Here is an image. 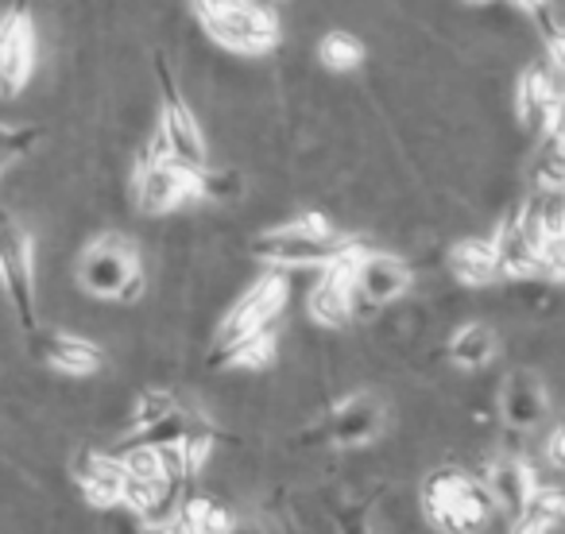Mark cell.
<instances>
[{
	"label": "cell",
	"instance_id": "603a6c76",
	"mask_svg": "<svg viewBox=\"0 0 565 534\" xmlns=\"http://www.w3.org/2000/svg\"><path fill=\"white\" fill-rule=\"evenodd\" d=\"M534 190H562L565 186V156H562V128L534 140V163H531Z\"/></svg>",
	"mask_w": 565,
	"mask_h": 534
},
{
	"label": "cell",
	"instance_id": "5b68a950",
	"mask_svg": "<svg viewBox=\"0 0 565 534\" xmlns=\"http://www.w3.org/2000/svg\"><path fill=\"white\" fill-rule=\"evenodd\" d=\"M0 291L9 299L20 330H40V284H35V244L20 221L0 217Z\"/></svg>",
	"mask_w": 565,
	"mask_h": 534
},
{
	"label": "cell",
	"instance_id": "3957f363",
	"mask_svg": "<svg viewBox=\"0 0 565 534\" xmlns=\"http://www.w3.org/2000/svg\"><path fill=\"white\" fill-rule=\"evenodd\" d=\"M78 287L89 299L105 302H136L143 295V264L128 236L105 233L86 244L78 256Z\"/></svg>",
	"mask_w": 565,
	"mask_h": 534
},
{
	"label": "cell",
	"instance_id": "7c38bea8",
	"mask_svg": "<svg viewBox=\"0 0 565 534\" xmlns=\"http://www.w3.org/2000/svg\"><path fill=\"white\" fill-rule=\"evenodd\" d=\"M411 287V267L392 252L364 248L353 267V302L356 307H387L403 299Z\"/></svg>",
	"mask_w": 565,
	"mask_h": 534
},
{
	"label": "cell",
	"instance_id": "83f0119b",
	"mask_svg": "<svg viewBox=\"0 0 565 534\" xmlns=\"http://www.w3.org/2000/svg\"><path fill=\"white\" fill-rule=\"evenodd\" d=\"M338 531H341V534H369V523H364V508H349V511H341Z\"/></svg>",
	"mask_w": 565,
	"mask_h": 534
},
{
	"label": "cell",
	"instance_id": "f546056e",
	"mask_svg": "<svg viewBox=\"0 0 565 534\" xmlns=\"http://www.w3.org/2000/svg\"><path fill=\"white\" fill-rule=\"evenodd\" d=\"M465 4H472V9H480V4H492V0H465Z\"/></svg>",
	"mask_w": 565,
	"mask_h": 534
},
{
	"label": "cell",
	"instance_id": "e0dca14e",
	"mask_svg": "<svg viewBox=\"0 0 565 534\" xmlns=\"http://www.w3.org/2000/svg\"><path fill=\"white\" fill-rule=\"evenodd\" d=\"M480 480H484L495 511L503 508V511H508V519H515L519 511L526 508V500L534 495V488H539L534 469L523 461V457H500V461H492L488 477H480Z\"/></svg>",
	"mask_w": 565,
	"mask_h": 534
},
{
	"label": "cell",
	"instance_id": "7402d4cb",
	"mask_svg": "<svg viewBox=\"0 0 565 534\" xmlns=\"http://www.w3.org/2000/svg\"><path fill=\"white\" fill-rule=\"evenodd\" d=\"M562 511H565L562 492L550 484H539L531 500H526V508L508 523V534H550L562 523Z\"/></svg>",
	"mask_w": 565,
	"mask_h": 534
},
{
	"label": "cell",
	"instance_id": "52a82bcc",
	"mask_svg": "<svg viewBox=\"0 0 565 534\" xmlns=\"http://www.w3.org/2000/svg\"><path fill=\"white\" fill-rule=\"evenodd\" d=\"M159 128H156V140L163 143V151L171 159L186 167H205L210 159V148H205V132H202V120L194 117V109L186 105L182 97L179 82H174L171 66L159 58Z\"/></svg>",
	"mask_w": 565,
	"mask_h": 534
},
{
	"label": "cell",
	"instance_id": "ba28073f",
	"mask_svg": "<svg viewBox=\"0 0 565 534\" xmlns=\"http://www.w3.org/2000/svg\"><path fill=\"white\" fill-rule=\"evenodd\" d=\"M364 244L353 241L338 259L322 267V276L318 284L310 287L307 295V314L310 322H318L322 330H345L356 314V302H353V267L361 259Z\"/></svg>",
	"mask_w": 565,
	"mask_h": 534
},
{
	"label": "cell",
	"instance_id": "4fadbf2b",
	"mask_svg": "<svg viewBox=\"0 0 565 534\" xmlns=\"http://www.w3.org/2000/svg\"><path fill=\"white\" fill-rule=\"evenodd\" d=\"M32 353L40 356L47 369L63 372V376H74V380L94 376L105 364V353L94 341L78 338V333H63V330H32Z\"/></svg>",
	"mask_w": 565,
	"mask_h": 534
},
{
	"label": "cell",
	"instance_id": "d4e9b609",
	"mask_svg": "<svg viewBox=\"0 0 565 534\" xmlns=\"http://www.w3.org/2000/svg\"><path fill=\"white\" fill-rule=\"evenodd\" d=\"M179 410V399H174L171 392H163V387H148V392L136 395V407H132V430H143V426L159 423V418L174 415Z\"/></svg>",
	"mask_w": 565,
	"mask_h": 534
},
{
	"label": "cell",
	"instance_id": "d6986e66",
	"mask_svg": "<svg viewBox=\"0 0 565 534\" xmlns=\"http://www.w3.org/2000/svg\"><path fill=\"white\" fill-rule=\"evenodd\" d=\"M449 276L465 287H492L500 279V264H495V252L488 236H465L449 248L446 256Z\"/></svg>",
	"mask_w": 565,
	"mask_h": 534
},
{
	"label": "cell",
	"instance_id": "5bb4252c",
	"mask_svg": "<svg viewBox=\"0 0 565 534\" xmlns=\"http://www.w3.org/2000/svg\"><path fill=\"white\" fill-rule=\"evenodd\" d=\"M500 415H503V423H508V430H515V434L539 430V426L546 423V415H550L546 384H542L531 369H515L508 380H503Z\"/></svg>",
	"mask_w": 565,
	"mask_h": 534
},
{
	"label": "cell",
	"instance_id": "cb8c5ba5",
	"mask_svg": "<svg viewBox=\"0 0 565 534\" xmlns=\"http://www.w3.org/2000/svg\"><path fill=\"white\" fill-rule=\"evenodd\" d=\"M364 55H369V51H364V43L356 40L353 32H326L322 43H318V63L333 74L356 71V66L364 63Z\"/></svg>",
	"mask_w": 565,
	"mask_h": 534
},
{
	"label": "cell",
	"instance_id": "30bf717a",
	"mask_svg": "<svg viewBox=\"0 0 565 534\" xmlns=\"http://www.w3.org/2000/svg\"><path fill=\"white\" fill-rule=\"evenodd\" d=\"M287 295H291V287H287V279H282L279 271H271V276L256 279V284H252L248 291H244L241 299H236L233 307H228V314L221 318V325H217V349L228 345V341L248 338V333L271 330L275 318H279L282 307H287Z\"/></svg>",
	"mask_w": 565,
	"mask_h": 534
},
{
	"label": "cell",
	"instance_id": "8992f818",
	"mask_svg": "<svg viewBox=\"0 0 565 534\" xmlns=\"http://www.w3.org/2000/svg\"><path fill=\"white\" fill-rule=\"evenodd\" d=\"M132 194H136L140 213H148V217L174 213L179 205H186L190 197H198V167H186V163H179V159H171L163 151V143L151 136L140 163H136Z\"/></svg>",
	"mask_w": 565,
	"mask_h": 534
},
{
	"label": "cell",
	"instance_id": "7a4b0ae2",
	"mask_svg": "<svg viewBox=\"0 0 565 534\" xmlns=\"http://www.w3.org/2000/svg\"><path fill=\"white\" fill-rule=\"evenodd\" d=\"M349 236H341L322 213H299L252 241V256L271 267H326L349 248Z\"/></svg>",
	"mask_w": 565,
	"mask_h": 534
},
{
	"label": "cell",
	"instance_id": "9a60e30c",
	"mask_svg": "<svg viewBox=\"0 0 565 534\" xmlns=\"http://www.w3.org/2000/svg\"><path fill=\"white\" fill-rule=\"evenodd\" d=\"M71 477L94 508L109 511L120 508V500H125V469H120L117 453H102V449L89 446L78 449L71 461Z\"/></svg>",
	"mask_w": 565,
	"mask_h": 534
},
{
	"label": "cell",
	"instance_id": "9c48e42d",
	"mask_svg": "<svg viewBox=\"0 0 565 534\" xmlns=\"http://www.w3.org/2000/svg\"><path fill=\"white\" fill-rule=\"evenodd\" d=\"M35 51H40V35H35V17L17 4L0 17V97L12 102L28 89L35 74Z\"/></svg>",
	"mask_w": 565,
	"mask_h": 534
},
{
	"label": "cell",
	"instance_id": "2e32d148",
	"mask_svg": "<svg viewBox=\"0 0 565 534\" xmlns=\"http://www.w3.org/2000/svg\"><path fill=\"white\" fill-rule=\"evenodd\" d=\"M384 430V407H380L372 395H349L345 403L330 410L322 426V438L330 446L353 449V446H369L372 438H380Z\"/></svg>",
	"mask_w": 565,
	"mask_h": 534
},
{
	"label": "cell",
	"instance_id": "277c9868",
	"mask_svg": "<svg viewBox=\"0 0 565 534\" xmlns=\"http://www.w3.org/2000/svg\"><path fill=\"white\" fill-rule=\"evenodd\" d=\"M198 24L217 47L233 51V55H267L282 40L279 12L267 9L264 0H228L221 9L202 12Z\"/></svg>",
	"mask_w": 565,
	"mask_h": 534
},
{
	"label": "cell",
	"instance_id": "484cf974",
	"mask_svg": "<svg viewBox=\"0 0 565 534\" xmlns=\"http://www.w3.org/2000/svg\"><path fill=\"white\" fill-rule=\"evenodd\" d=\"M244 182L236 171H213V167H198V197H210V202H233L241 197Z\"/></svg>",
	"mask_w": 565,
	"mask_h": 534
},
{
	"label": "cell",
	"instance_id": "6da1fadb",
	"mask_svg": "<svg viewBox=\"0 0 565 534\" xmlns=\"http://www.w3.org/2000/svg\"><path fill=\"white\" fill-rule=\"evenodd\" d=\"M423 503L426 523L438 534H484L495 519V503L488 495L484 480L465 472L461 464H441L423 480Z\"/></svg>",
	"mask_w": 565,
	"mask_h": 534
},
{
	"label": "cell",
	"instance_id": "4316f807",
	"mask_svg": "<svg viewBox=\"0 0 565 534\" xmlns=\"http://www.w3.org/2000/svg\"><path fill=\"white\" fill-rule=\"evenodd\" d=\"M40 143V128H24V125H0V159L12 163V159L28 156V151Z\"/></svg>",
	"mask_w": 565,
	"mask_h": 534
},
{
	"label": "cell",
	"instance_id": "4dcf8cb0",
	"mask_svg": "<svg viewBox=\"0 0 565 534\" xmlns=\"http://www.w3.org/2000/svg\"><path fill=\"white\" fill-rule=\"evenodd\" d=\"M4 167H9V163H4V159H0V174H4Z\"/></svg>",
	"mask_w": 565,
	"mask_h": 534
},
{
	"label": "cell",
	"instance_id": "f1b7e54d",
	"mask_svg": "<svg viewBox=\"0 0 565 534\" xmlns=\"http://www.w3.org/2000/svg\"><path fill=\"white\" fill-rule=\"evenodd\" d=\"M565 430L557 426V430H550V441H546V461L554 464V469H562L565 464Z\"/></svg>",
	"mask_w": 565,
	"mask_h": 534
},
{
	"label": "cell",
	"instance_id": "ffe728a7",
	"mask_svg": "<svg viewBox=\"0 0 565 534\" xmlns=\"http://www.w3.org/2000/svg\"><path fill=\"white\" fill-rule=\"evenodd\" d=\"M495 349H500V341H495L492 325L469 322V325H461V330H457L454 338H449L446 356H449V364H457V369L480 372L484 364L495 361Z\"/></svg>",
	"mask_w": 565,
	"mask_h": 534
},
{
	"label": "cell",
	"instance_id": "8fae6325",
	"mask_svg": "<svg viewBox=\"0 0 565 534\" xmlns=\"http://www.w3.org/2000/svg\"><path fill=\"white\" fill-rule=\"evenodd\" d=\"M515 117L534 140L562 128V71L550 63H534L515 82Z\"/></svg>",
	"mask_w": 565,
	"mask_h": 534
},
{
	"label": "cell",
	"instance_id": "ac0fdd59",
	"mask_svg": "<svg viewBox=\"0 0 565 534\" xmlns=\"http://www.w3.org/2000/svg\"><path fill=\"white\" fill-rule=\"evenodd\" d=\"M500 264V279H539V264H534V244L519 225V213L511 210L508 217L495 225V233L488 236Z\"/></svg>",
	"mask_w": 565,
	"mask_h": 534
},
{
	"label": "cell",
	"instance_id": "44dd1931",
	"mask_svg": "<svg viewBox=\"0 0 565 534\" xmlns=\"http://www.w3.org/2000/svg\"><path fill=\"white\" fill-rule=\"evenodd\" d=\"M279 353V341H275V330H259V333H248L241 341H228L213 353V369H267Z\"/></svg>",
	"mask_w": 565,
	"mask_h": 534
}]
</instances>
